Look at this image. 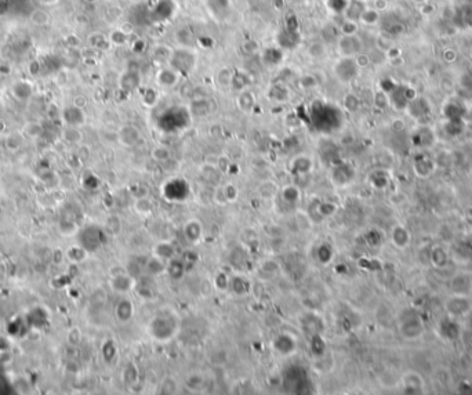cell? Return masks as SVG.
I'll use <instances>...</instances> for the list:
<instances>
[{
	"instance_id": "5bb4252c",
	"label": "cell",
	"mask_w": 472,
	"mask_h": 395,
	"mask_svg": "<svg viewBox=\"0 0 472 395\" xmlns=\"http://www.w3.org/2000/svg\"><path fill=\"white\" fill-rule=\"evenodd\" d=\"M116 314L119 316L120 321H127L130 318L131 315V306L129 301H122L119 306H118V310H116Z\"/></svg>"
},
{
	"instance_id": "ac0fdd59",
	"label": "cell",
	"mask_w": 472,
	"mask_h": 395,
	"mask_svg": "<svg viewBox=\"0 0 472 395\" xmlns=\"http://www.w3.org/2000/svg\"><path fill=\"white\" fill-rule=\"evenodd\" d=\"M64 138H65L66 141H69V143H78L81 138V134L76 130V127L69 126V129H66L64 131Z\"/></svg>"
},
{
	"instance_id": "8fae6325",
	"label": "cell",
	"mask_w": 472,
	"mask_h": 395,
	"mask_svg": "<svg viewBox=\"0 0 472 395\" xmlns=\"http://www.w3.org/2000/svg\"><path fill=\"white\" fill-rule=\"evenodd\" d=\"M359 31V24L358 21H354V20H348L345 18L342 21V24L340 25V32L341 35H345V36H354L356 35Z\"/></svg>"
},
{
	"instance_id": "cb8c5ba5",
	"label": "cell",
	"mask_w": 472,
	"mask_h": 395,
	"mask_svg": "<svg viewBox=\"0 0 472 395\" xmlns=\"http://www.w3.org/2000/svg\"><path fill=\"white\" fill-rule=\"evenodd\" d=\"M224 191H225V195H227V199L228 201H234L235 196H237V189L234 186H231V184L224 187Z\"/></svg>"
},
{
	"instance_id": "5b68a950",
	"label": "cell",
	"mask_w": 472,
	"mask_h": 395,
	"mask_svg": "<svg viewBox=\"0 0 472 395\" xmlns=\"http://www.w3.org/2000/svg\"><path fill=\"white\" fill-rule=\"evenodd\" d=\"M181 73H178L174 68H163L157 72L156 81L163 87H173L174 84L178 83Z\"/></svg>"
},
{
	"instance_id": "d6986e66",
	"label": "cell",
	"mask_w": 472,
	"mask_h": 395,
	"mask_svg": "<svg viewBox=\"0 0 472 395\" xmlns=\"http://www.w3.org/2000/svg\"><path fill=\"white\" fill-rule=\"evenodd\" d=\"M112 285H114V288L116 291H124L129 288V278H126V276H116V278H114Z\"/></svg>"
},
{
	"instance_id": "7c38bea8",
	"label": "cell",
	"mask_w": 472,
	"mask_h": 395,
	"mask_svg": "<svg viewBox=\"0 0 472 395\" xmlns=\"http://www.w3.org/2000/svg\"><path fill=\"white\" fill-rule=\"evenodd\" d=\"M127 38H129V35H126L119 28V29H116V31H114V32L109 35V43H112L115 46H122V44H124L127 42Z\"/></svg>"
},
{
	"instance_id": "e0dca14e",
	"label": "cell",
	"mask_w": 472,
	"mask_h": 395,
	"mask_svg": "<svg viewBox=\"0 0 472 395\" xmlns=\"http://www.w3.org/2000/svg\"><path fill=\"white\" fill-rule=\"evenodd\" d=\"M354 60H355V62H356V65H358L359 69H365V68L370 66V64H372V58H370V56L366 54V53H363V51H360L358 56L354 57Z\"/></svg>"
},
{
	"instance_id": "9a60e30c",
	"label": "cell",
	"mask_w": 472,
	"mask_h": 395,
	"mask_svg": "<svg viewBox=\"0 0 472 395\" xmlns=\"http://www.w3.org/2000/svg\"><path fill=\"white\" fill-rule=\"evenodd\" d=\"M308 56L312 58H323L326 56V47L322 43H312L308 47Z\"/></svg>"
},
{
	"instance_id": "ba28073f",
	"label": "cell",
	"mask_w": 472,
	"mask_h": 395,
	"mask_svg": "<svg viewBox=\"0 0 472 395\" xmlns=\"http://www.w3.org/2000/svg\"><path fill=\"white\" fill-rule=\"evenodd\" d=\"M119 138H120V141L124 146H133L138 140V131H137V129L131 127V126H126L120 131Z\"/></svg>"
},
{
	"instance_id": "2e32d148",
	"label": "cell",
	"mask_w": 472,
	"mask_h": 395,
	"mask_svg": "<svg viewBox=\"0 0 472 395\" xmlns=\"http://www.w3.org/2000/svg\"><path fill=\"white\" fill-rule=\"evenodd\" d=\"M86 253H87V250L84 249V248H81L80 245H79V246L72 248V249L68 251V257L71 258L72 261H81V260H84V257H86Z\"/></svg>"
},
{
	"instance_id": "4316f807",
	"label": "cell",
	"mask_w": 472,
	"mask_h": 395,
	"mask_svg": "<svg viewBox=\"0 0 472 395\" xmlns=\"http://www.w3.org/2000/svg\"><path fill=\"white\" fill-rule=\"evenodd\" d=\"M83 1H86V3H89V4H94V3H97L98 0H83Z\"/></svg>"
},
{
	"instance_id": "9c48e42d",
	"label": "cell",
	"mask_w": 472,
	"mask_h": 395,
	"mask_svg": "<svg viewBox=\"0 0 472 395\" xmlns=\"http://www.w3.org/2000/svg\"><path fill=\"white\" fill-rule=\"evenodd\" d=\"M363 10H365V6L360 1L352 0L350 4H348V7L345 8V18L354 20V21H358L359 22V17H360Z\"/></svg>"
},
{
	"instance_id": "6da1fadb",
	"label": "cell",
	"mask_w": 472,
	"mask_h": 395,
	"mask_svg": "<svg viewBox=\"0 0 472 395\" xmlns=\"http://www.w3.org/2000/svg\"><path fill=\"white\" fill-rule=\"evenodd\" d=\"M362 49H363L362 42L356 35H354V36L342 35L341 38L338 39V53H340L341 57L354 58L355 56H358L359 53L362 51Z\"/></svg>"
},
{
	"instance_id": "277c9868",
	"label": "cell",
	"mask_w": 472,
	"mask_h": 395,
	"mask_svg": "<svg viewBox=\"0 0 472 395\" xmlns=\"http://www.w3.org/2000/svg\"><path fill=\"white\" fill-rule=\"evenodd\" d=\"M62 119L65 122L68 126H80L81 123L84 122V113H83V108H79L76 105L68 106L62 111Z\"/></svg>"
},
{
	"instance_id": "52a82bcc",
	"label": "cell",
	"mask_w": 472,
	"mask_h": 395,
	"mask_svg": "<svg viewBox=\"0 0 472 395\" xmlns=\"http://www.w3.org/2000/svg\"><path fill=\"white\" fill-rule=\"evenodd\" d=\"M13 94L17 100L25 101L32 96V86L28 82L21 81L17 82L16 84L13 86Z\"/></svg>"
},
{
	"instance_id": "3957f363",
	"label": "cell",
	"mask_w": 472,
	"mask_h": 395,
	"mask_svg": "<svg viewBox=\"0 0 472 395\" xmlns=\"http://www.w3.org/2000/svg\"><path fill=\"white\" fill-rule=\"evenodd\" d=\"M358 71L359 68L356 62H355V60L354 58H347V57H342V60L337 64V66H334V72L341 82H345V73H348L350 82L352 79H355L356 75H358Z\"/></svg>"
},
{
	"instance_id": "ffe728a7",
	"label": "cell",
	"mask_w": 472,
	"mask_h": 395,
	"mask_svg": "<svg viewBox=\"0 0 472 395\" xmlns=\"http://www.w3.org/2000/svg\"><path fill=\"white\" fill-rule=\"evenodd\" d=\"M25 131H26V134H28V136H33V137H36V136H39L41 131H43V129H41V126H39L38 123H29V125H26Z\"/></svg>"
},
{
	"instance_id": "d4e9b609",
	"label": "cell",
	"mask_w": 472,
	"mask_h": 395,
	"mask_svg": "<svg viewBox=\"0 0 472 395\" xmlns=\"http://www.w3.org/2000/svg\"><path fill=\"white\" fill-rule=\"evenodd\" d=\"M10 66H7L6 64H0V73L3 75V76H6V75H8L10 73Z\"/></svg>"
},
{
	"instance_id": "44dd1931",
	"label": "cell",
	"mask_w": 472,
	"mask_h": 395,
	"mask_svg": "<svg viewBox=\"0 0 472 395\" xmlns=\"http://www.w3.org/2000/svg\"><path fill=\"white\" fill-rule=\"evenodd\" d=\"M10 348H11L10 340L6 336L0 334V354H6V353L10 351Z\"/></svg>"
},
{
	"instance_id": "603a6c76",
	"label": "cell",
	"mask_w": 472,
	"mask_h": 395,
	"mask_svg": "<svg viewBox=\"0 0 472 395\" xmlns=\"http://www.w3.org/2000/svg\"><path fill=\"white\" fill-rule=\"evenodd\" d=\"M388 6H390V1L388 0H374V3H373V7L377 11H380V13L385 11L388 8Z\"/></svg>"
},
{
	"instance_id": "484cf974",
	"label": "cell",
	"mask_w": 472,
	"mask_h": 395,
	"mask_svg": "<svg viewBox=\"0 0 472 395\" xmlns=\"http://www.w3.org/2000/svg\"><path fill=\"white\" fill-rule=\"evenodd\" d=\"M413 1H414L417 6H423V4H427V3H430L431 0H413Z\"/></svg>"
},
{
	"instance_id": "4fadbf2b",
	"label": "cell",
	"mask_w": 472,
	"mask_h": 395,
	"mask_svg": "<svg viewBox=\"0 0 472 395\" xmlns=\"http://www.w3.org/2000/svg\"><path fill=\"white\" fill-rule=\"evenodd\" d=\"M152 158L157 162H167L170 159V149L166 146H156L152 151Z\"/></svg>"
},
{
	"instance_id": "8992f818",
	"label": "cell",
	"mask_w": 472,
	"mask_h": 395,
	"mask_svg": "<svg viewBox=\"0 0 472 395\" xmlns=\"http://www.w3.org/2000/svg\"><path fill=\"white\" fill-rule=\"evenodd\" d=\"M380 18H381V13L377 11L374 7H365L359 17V22L367 26H374L380 22Z\"/></svg>"
},
{
	"instance_id": "30bf717a",
	"label": "cell",
	"mask_w": 472,
	"mask_h": 395,
	"mask_svg": "<svg viewBox=\"0 0 472 395\" xmlns=\"http://www.w3.org/2000/svg\"><path fill=\"white\" fill-rule=\"evenodd\" d=\"M29 18H31V22L38 25V26H44V25H47L50 22V14L46 10H43V8L33 10L32 13H31V16H29Z\"/></svg>"
},
{
	"instance_id": "83f0119b",
	"label": "cell",
	"mask_w": 472,
	"mask_h": 395,
	"mask_svg": "<svg viewBox=\"0 0 472 395\" xmlns=\"http://www.w3.org/2000/svg\"><path fill=\"white\" fill-rule=\"evenodd\" d=\"M1 325H3V321H1V318H0V329H1Z\"/></svg>"
},
{
	"instance_id": "7402d4cb",
	"label": "cell",
	"mask_w": 472,
	"mask_h": 395,
	"mask_svg": "<svg viewBox=\"0 0 472 395\" xmlns=\"http://www.w3.org/2000/svg\"><path fill=\"white\" fill-rule=\"evenodd\" d=\"M457 58V51L454 49H446L443 51V60L446 62H454Z\"/></svg>"
},
{
	"instance_id": "7a4b0ae2",
	"label": "cell",
	"mask_w": 472,
	"mask_h": 395,
	"mask_svg": "<svg viewBox=\"0 0 472 395\" xmlns=\"http://www.w3.org/2000/svg\"><path fill=\"white\" fill-rule=\"evenodd\" d=\"M101 238L102 232L98 229L97 227H87L80 232V246L84 248L87 251L96 250L101 245Z\"/></svg>"
}]
</instances>
